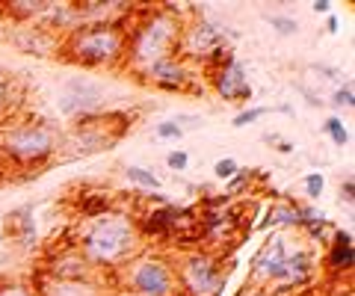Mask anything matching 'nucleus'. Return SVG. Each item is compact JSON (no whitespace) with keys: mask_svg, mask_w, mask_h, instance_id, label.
I'll list each match as a JSON object with an SVG mask.
<instances>
[{"mask_svg":"<svg viewBox=\"0 0 355 296\" xmlns=\"http://www.w3.org/2000/svg\"><path fill=\"white\" fill-rule=\"evenodd\" d=\"M332 270L334 273H349L352 270V234L349 231H338L332 243Z\"/></svg>","mask_w":355,"mask_h":296,"instance_id":"15","label":"nucleus"},{"mask_svg":"<svg viewBox=\"0 0 355 296\" xmlns=\"http://www.w3.org/2000/svg\"><path fill=\"white\" fill-rule=\"evenodd\" d=\"M113 199L107 193H86L80 202H77V213L86 216V220H98V216L110 213Z\"/></svg>","mask_w":355,"mask_h":296,"instance_id":"18","label":"nucleus"},{"mask_svg":"<svg viewBox=\"0 0 355 296\" xmlns=\"http://www.w3.org/2000/svg\"><path fill=\"white\" fill-rule=\"evenodd\" d=\"M266 113V107H255V110H243V113H237L234 116V127H246V125H252V122H258V118H263Z\"/></svg>","mask_w":355,"mask_h":296,"instance_id":"23","label":"nucleus"},{"mask_svg":"<svg viewBox=\"0 0 355 296\" xmlns=\"http://www.w3.org/2000/svg\"><path fill=\"white\" fill-rule=\"evenodd\" d=\"M6 154L21 166H42L56 151V134L47 125H18L3 140Z\"/></svg>","mask_w":355,"mask_h":296,"instance_id":"6","label":"nucleus"},{"mask_svg":"<svg viewBox=\"0 0 355 296\" xmlns=\"http://www.w3.org/2000/svg\"><path fill=\"white\" fill-rule=\"evenodd\" d=\"M323 131L332 136V142L334 145H347L349 142V134H347V127H343V122L338 116H332V118H325V125H323Z\"/></svg>","mask_w":355,"mask_h":296,"instance_id":"21","label":"nucleus"},{"mask_svg":"<svg viewBox=\"0 0 355 296\" xmlns=\"http://www.w3.org/2000/svg\"><path fill=\"white\" fill-rule=\"evenodd\" d=\"M0 296H39V293H33L27 284L9 282V284H0Z\"/></svg>","mask_w":355,"mask_h":296,"instance_id":"27","label":"nucleus"},{"mask_svg":"<svg viewBox=\"0 0 355 296\" xmlns=\"http://www.w3.org/2000/svg\"><path fill=\"white\" fill-rule=\"evenodd\" d=\"M240 296H270V293H263V290H258V288H252V284H246Z\"/></svg>","mask_w":355,"mask_h":296,"instance_id":"33","label":"nucleus"},{"mask_svg":"<svg viewBox=\"0 0 355 296\" xmlns=\"http://www.w3.org/2000/svg\"><path fill=\"white\" fill-rule=\"evenodd\" d=\"M166 163H169V169H175V172H184L186 163H190V157H186L184 151H172L169 157H166Z\"/></svg>","mask_w":355,"mask_h":296,"instance_id":"30","label":"nucleus"},{"mask_svg":"<svg viewBox=\"0 0 355 296\" xmlns=\"http://www.w3.org/2000/svg\"><path fill=\"white\" fill-rule=\"evenodd\" d=\"M36 293L39 296H104L101 288L92 282H56V279H42Z\"/></svg>","mask_w":355,"mask_h":296,"instance_id":"13","label":"nucleus"},{"mask_svg":"<svg viewBox=\"0 0 355 296\" xmlns=\"http://www.w3.org/2000/svg\"><path fill=\"white\" fill-rule=\"evenodd\" d=\"M314 12H332V0H314Z\"/></svg>","mask_w":355,"mask_h":296,"instance_id":"32","label":"nucleus"},{"mask_svg":"<svg viewBox=\"0 0 355 296\" xmlns=\"http://www.w3.org/2000/svg\"><path fill=\"white\" fill-rule=\"evenodd\" d=\"M178 211H181V207H175V204H163V207H157V211H148L142 216V222H140L142 234H148V237H169Z\"/></svg>","mask_w":355,"mask_h":296,"instance_id":"14","label":"nucleus"},{"mask_svg":"<svg viewBox=\"0 0 355 296\" xmlns=\"http://www.w3.org/2000/svg\"><path fill=\"white\" fill-rule=\"evenodd\" d=\"M175 296H186V293H175Z\"/></svg>","mask_w":355,"mask_h":296,"instance_id":"34","label":"nucleus"},{"mask_svg":"<svg viewBox=\"0 0 355 296\" xmlns=\"http://www.w3.org/2000/svg\"><path fill=\"white\" fill-rule=\"evenodd\" d=\"M47 3L45 0H15L9 3V12L18 15V18H36V15H45Z\"/></svg>","mask_w":355,"mask_h":296,"instance_id":"20","label":"nucleus"},{"mask_svg":"<svg viewBox=\"0 0 355 296\" xmlns=\"http://www.w3.org/2000/svg\"><path fill=\"white\" fill-rule=\"evenodd\" d=\"M237 169H240V166H237V160H231V157H225V160H219L213 166L216 178H222V181H231V178L237 175Z\"/></svg>","mask_w":355,"mask_h":296,"instance_id":"25","label":"nucleus"},{"mask_svg":"<svg viewBox=\"0 0 355 296\" xmlns=\"http://www.w3.org/2000/svg\"><path fill=\"white\" fill-rule=\"evenodd\" d=\"M284 261H288V246L281 237H272L261 246L258 258H255V270H252V282L255 284H272L281 279Z\"/></svg>","mask_w":355,"mask_h":296,"instance_id":"10","label":"nucleus"},{"mask_svg":"<svg viewBox=\"0 0 355 296\" xmlns=\"http://www.w3.org/2000/svg\"><path fill=\"white\" fill-rule=\"evenodd\" d=\"M266 21H270L275 33H281V36H293L296 30H299V24H296L293 18H284V15H270Z\"/></svg>","mask_w":355,"mask_h":296,"instance_id":"22","label":"nucleus"},{"mask_svg":"<svg viewBox=\"0 0 355 296\" xmlns=\"http://www.w3.org/2000/svg\"><path fill=\"white\" fill-rule=\"evenodd\" d=\"M323 187H325V181H323L320 172H311L308 178H305V193H308V199H320Z\"/></svg>","mask_w":355,"mask_h":296,"instance_id":"24","label":"nucleus"},{"mask_svg":"<svg viewBox=\"0 0 355 296\" xmlns=\"http://www.w3.org/2000/svg\"><path fill=\"white\" fill-rule=\"evenodd\" d=\"M311 255L308 252H296V255H288L284 261V270H281V279L279 282H288V284H302L305 279L311 275Z\"/></svg>","mask_w":355,"mask_h":296,"instance_id":"16","label":"nucleus"},{"mask_svg":"<svg viewBox=\"0 0 355 296\" xmlns=\"http://www.w3.org/2000/svg\"><path fill=\"white\" fill-rule=\"evenodd\" d=\"M125 178L136 187H145V190H160V178H157L154 172L142 169V166H127L125 169Z\"/></svg>","mask_w":355,"mask_h":296,"instance_id":"19","label":"nucleus"},{"mask_svg":"<svg viewBox=\"0 0 355 296\" xmlns=\"http://www.w3.org/2000/svg\"><path fill=\"white\" fill-rule=\"evenodd\" d=\"M334 107H347V110H349V107L355 104V92H352V83H343L341 89H338V92H334V101H332Z\"/></svg>","mask_w":355,"mask_h":296,"instance_id":"26","label":"nucleus"},{"mask_svg":"<svg viewBox=\"0 0 355 296\" xmlns=\"http://www.w3.org/2000/svg\"><path fill=\"white\" fill-rule=\"evenodd\" d=\"M65 51L80 65H113L125 59L127 36L116 21H89L68 33Z\"/></svg>","mask_w":355,"mask_h":296,"instance_id":"3","label":"nucleus"},{"mask_svg":"<svg viewBox=\"0 0 355 296\" xmlns=\"http://www.w3.org/2000/svg\"><path fill=\"white\" fill-rule=\"evenodd\" d=\"M225 30L213 21H195L193 27L181 30V42L178 47H184L186 56H202V59H211L216 51L225 47Z\"/></svg>","mask_w":355,"mask_h":296,"instance_id":"8","label":"nucleus"},{"mask_svg":"<svg viewBox=\"0 0 355 296\" xmlns=\"http://www.w3.org/2000/svg\"><path fill=\"white\" fill-rule=\"evenodd\" d=\"M249 181H252V172H249V169H237V175L231 178V184H228V193H225V195H234L237 190H240V187H246Z\"/></svg>","mask_w":355,"mask_h":296,"instance_id":"28","label":"nucleus"},{"mask_svg":"<svg viewBox=\"0 0 355 296\" xmlns=\"http://www.w3.org/2000/svg\"><path fill=\"white\" fill-rule=\"evenodd\" d=\"M140 231L136 222L125 213H104L89 225L77 249L92 266H118L136 252Z\"/></svg>","mask_w":355,"mask_h":296,"instance_id":"2","label":"nucleus"},{"mask_svg":"<svg viewBox=\"0 0 355 296\" xmlns=\"http://www.w3.org/2000/svg\"><path fill=\"white\" fill-rule=\"evenodd\" d=\"M157 136H160V140H178L181 127H178V122H163V125H157Z\"/></svg>","mask_w":355,"mask_h":296,"instance_id":"29","label":"nucleus"},{"mask_svg":"<svg viewBox=\"0 0 355 296\" xmlns=\"http://www.w3.org/2000/svg\"><path fill=\"white\" fill-rule=\"evenodd\" d=\"M175 279H178V290L186 296H216L225 282V273L216 255L199 249L186 255L181 266H175Z\"/></svg>","mask_w":355,"mask_h":296,"instance_id":"5","label":"nucleus"},{"mask_svg":"<svg viewBox=\"0 0 355 296\" xmlns=\"http://www.w3.org/2000/svg\"><path fill=\"white\" fill-rule=\"evenodd\" d=\"M145 81L154 83L157 89H166V92H181V89L190 86V72H186L181 56H166L160 63H154L151 68H145Z\"/></svg>","mask_w":355,"mask_h":296,"instance_id":"11","label":"nucleus"},{"mask_svg":"<svg viewBox=\"0 0 355 296\" xmlns=\"http://www.w3.org/2000/svg\"><path fill=\"white\" fill-rule=\"evenodd\" d=\"M125 284L127 290H133L136 296H175L178 279H175V266L166 258L148 255V258H136L125 266Z\"/></svg>","mask_w":355,"mask_h":296,"instance_id":"4","label":"nucleus"},{"mask_svg":"<svg viewBox=\"0 0 355 296\" xmlns=\"http://www.w3.org/2000/svg\"><path fill=\"white\" fill-rule=\"evenodd\" d=\"M352 193H355V184H352V178H347V184H343V199H347V204H352Z\"/></svg>","mask_w":355,"mask_h":296,"instance_id":"31","label":"nucleus"},{"mask_svg":"<svg viewBox=\"0 0 355 296\" xmlns=\"http://www.w3.org/2000/svg\"><path fill=\"white\" fill-rule=\"evenodd\" d=\"M211 81L216 86V92H219V98H225V101H249L252 98V83L246 77V68L234 56H228L222 65H216Z\"/></svg>","mask_w":355,"mask_h":296,"instance_id":"9","label":"nucleus"},{"mask_svg":"<svg viewBox=\"0 0 355 296\" xmlns=\"http://www.w3.org/2000/svg\"><path fill=\"white\" fill-rule=\"evenodd\" d=\"M127 51L136 72L145 74V68L160 63L166 56H178V42H181V21L175 18L172 9H157L145 12L142 21H136L133 30H127Z\"/></svg>","mask_w":355,"mask_h":296,"instance_id":"1","label":"nucleus"},{"mask_svg":"<svg viewBox=\"0 0 355 296\" xmlns=\"http://www.w3.org/2000/svg\"><path fill=\"white\" fill-rule=\"evenodd\" d=\"M101 104H104V89L92 81H86V77H72L63 86V95H59V110L77 118L98 113Z\"/></svg>","mask_w":355,"mask_h":296,"instance_id":"7","label":"nucleus"},{"mask_svg":"<svg viewBox=\"0 0 355 296\" xmlns=\"http://www.w3.org/2000/svg\"><path fill=\"white\" fill-rule=\"evenodd\" d=\"M270 225H299V204L293 202H279L266 211V220L261 222V229H270Z\"/></svg>","mask_w":355,"mask_h":296,"instance_id":"17","label":"nucleus"},{"mask_svg":"<svg viewBox=\"0 0 355 296\" xmlns=\"http://www.w3.org/2000/svg\"><path fill=\"white\" fill-rule=\"evenodd\" d=\"M95 266L83 258L80 249H63L59 255L51 258V266H47V279L56 282H89L92 279Z\"/></svg>","mask_w":355,"mask_h":296,"instance_id":"12","label":"nucleus"}]
</instances>
